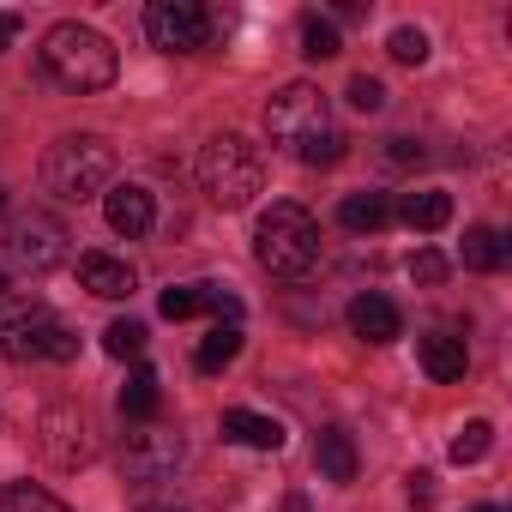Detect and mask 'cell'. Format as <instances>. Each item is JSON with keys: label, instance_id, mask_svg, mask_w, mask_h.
<instances>
[{"label": "cell", "instance_id": "cell-1", "mask_svg": "<svg viewBox=\"0 0 512 512\" xmlns=\"http://www.w3.org/2000/svg\"><path fill=\"white\" fill-rule=\"evenodd\" d=\"M266 133H272L278 145H290L308 169L344 163V133L332 127V103H326V91L308 85V79L284 85V91L266 103Z\"/></svg>", "mask_w": 512, "mask_h": 512}, {"label": "cell", "instance_id": "cell-2", "mask_svg": "<svg viewBox=\"0 0 512 512\" xmlns=\"http://www.w3.org/2000/svg\"><path fill=\"white\" fill-rule=\"evenodd\" d=\"M37 61H43V73H49L61 91H79V97L109 91V85H115V73H121L115 43H109L103 31H91V25H73V19H67V25H55V31L43 37Z\"/></svg>", "mask_w": 512, "mask_h": 512}, {"label": "cell", "instance_id": "cell-3", "mask_svg": "<svg viewBox=\"0 0 512 512\" xmlns=\"http://www.w3.org/2000/svg\"><path fill=\"white\" fill-rule=\"evenodd\" d=\"M253 260H260L272 278H308L320 266V223L296 199H278L272 211H260V229H253Z\"/></svg>", "mask_w": 512, "mask_h": 512}, {"label": "cell", "instance_id": "cell-4", "mask_svg": "<svg viewBox=\"0 0 512 512\" xmlns=\"http://www.w3.org/2000/svg\"><path fill=\"white\" fill-rule=\"evenodd\" d=\"M109 175H115V145L103 133H61L43 151V187L67 205L109 193Z\"/></svg>", "mask_w": 512, "mask_h": 512}, {"label": "cell", "instance_id": "cell-5", "mask_svg": "<svg viewBox=\"0 0 512 512\" xmlns=\"http://www.w3.org/2000/svg\"><path fill=\"white\" fill-rule=\"evenodd\" d=\"M73 326L43 302H0V362H73Z\"/></svg>", "mask_w": 512, "mask_h": 512}, {"label": "cell", "instance_id": "cell-6", "mask_svg": "<svg viewBox=\"0 0 512 512\" xmlns=\"http://www.w3.org/2000/svg\"><path fill=\"white\" fill-rule=\"evenodd\" d=\"M199 187H205L211 205L241 211L253 193L266 187V157H260V145H247L241 133H217V139L199 151Z\"/></svg>", "mask_w": 512, "mask_h": 512}, {"label": "cell", "instance_id": "cell-7", "mask_svg": "<svg viewBox=\"0 0 512 512\" xmlns=\"http://www.w3.org/2000/svg\"><path fill=\"white\" fill-rule=\"evenodd\" d=\"M217 31H223V19L205 13L199 0H157V7H145V37L163 55H199Z\"/></svg>", "mask_w": 512, "mask_h": 512}, {"label": "cell", "instance_id": "cell-8", "mask_svg": "<svg viewBox=\"0 0 512 512\" xmlns=\"http://www.w3.org/2000/svg\"><path fill=\"white\" fill-rule=\"evenodd\" d=\"M7 260L19 266V272H55L61 260H67V223L61 217H49V211H25V217H13L7 223Z\"/></svg>", "mask_w": 512, "mask_h": 512}, {"label": "cell", "instance_id": "cell-9", "mask_svg": "<svg viewBox=\"0 0 512 512\" xmlns=\"http://www.w3.org/2000/svg\"><path fill=\"white\" fill-rule=\"evenodd\" d=\"M181 458H187V440H181L175 428H139V434H127V446H121V470H127L133 488L169 482V476L181 470Z\"/></svg>", "mask_w": 512, "mask_h": 512}, {"label": "cell", "instance_id": "cell-10", "mask_svg": "<svg viewBox=\"0 0 512 512\" xmlns=\"http://www.w3.org/2000/svg\"><path fill=\"white\" fill-rule=\"evenodd\" d=\"M37 440H43L49 464H61V470H79V464L97 458V422L73 404H49L43 422H37Z\"/></svg>", "mask_w": 512, "mask_h": 512}, {"label": "cell", "instance_id": "cell-11", "mask_svg": "<svg viewBox=\"0 0 512 512\" xmlns=\"http://www.w3.org/2000/svg\"><path fill=\"white\" fill-rule=\"evenodd\" d=\"M103 217H109V229H115V235L139 241V235H151L157 205H151V193H145L139 181H121V187H109V193H103Z\"/></svg>", "mask_w": 512, "mask_h": 512}, {"label": "cell", "instance_id": "cell-12", "mask_svg": "<svg viewBox=\"0 0 512 512\" xmlns=\"http://www.w3.org/2000/svg\"><path fill=\"white\" fill-rule=\"evenodd\" d=\"M350 332H356L362 344H398V338H404V314H398L386 296L368 290V296L350 302Z\"/></svg>", "mask_w": 512, "mask_h": 512}, {"label": "cell", "instance_id": "cell-13", "mask_svg": "<svg viewBox=\"0 0 512 512\" xmlns=\"http://www.w3.org/2000/svg\"><path fill=\"white\" fill-rule=\"evenodd\" d=\"M79 284L91 290V296H103V302H121V296H133V266L127 260H115V253H85L79 260Z\"/></svg>", "mask_w": 512, "mask_h": 512}, {"label": "cell", "instance_id": "cell-14", "mask_svg": "<svg viewBox=\"0 0 512 512\" xmlns=\"http://www.w3.org/2000/svg\"><path fill=\"white\" fill-rule=\"evenodd\" d=\"M416 356H422V374L440 380V386L464 380V368H470V350H464V338H452V332H428V338L416 344Z\"/></svg>", "mask_w": 512, "mask_h": 512}, {"label": "cell", "instance_id": "cell-15", "mask_svg": "<svg viewBox=\"0 0 512 512\" xmlns=\"http://www.w3.org/2000/svg\"><path fill=\"white\" fill-rule=\"evenodd\" d=\"M223 440L253 446V452H278L284 446V422L260 416V410H223Z\"/></svg>", "mask_w": 512, "mask_h": 512}, {"label": "cell", "instance_id": "cell-16", "mask_svg": "<svg viewBox=\"0 0 512 512\" xmlns=\"http://www.w3.org/2000/svg\"><path fill=\"white\" fill-rule=\"evenodd\" d=\"M314 464H320V476H326V482L350 488V482H356V470H362V452H356V440H350L344 428H326V434H320V446H314Z\"/></svg>", "mask_w": 512, "mask_h": 512}, {"label": "cell", "instance_id": "cell-17", "mask_svg": "<svg viewBox=\"0 0 512 512\" xmlns=\"http://www.w3.org/2000/svg\"><path fill=\"white\" fill-rule=\"evenodd\" d=\"M392 217H398V205H392L386 193H350V199L338 205V223L356 229V235H380Z\"/></svg>", "mask_w": 512, "mask_h": 512}, {"label": "cell", "instance_id": "cell-18", "mask_svg": "<svg viewBox=\"0 0 512 512\" xmlns=\"http://www.w3.org/2000/svg\"><path fill=\"white\" fill-rule=\"evenodd\" d=\"M506 260H512V241H506L494 223L464 229V266H470V272H500Z\"/></svg>", "mask_w": 512, "mask_h": 512}, {"label": "cell", "instance_id": "cell-19", "mask_svg": "<svg viewBox=\"0 0 512 512\" xmlns=\"http://www.w3.org/2000/svg\"><path fill=\"white\" fill-rule=\"evenodd\" d=\"M235 356H241V326H211L205 344L193 350V368H199V374H223Z\"/></svg>", "mask_w": 512, "mask_h": 512}, {"label": "cell", "instance_id": "cell-20", "mask_svg": "<svg viewBox=\"0 0 512 512\" xmlns=\"http://www.w3.org/2000/svg\"><path fill=\"white\" fill-rule=\"evenodd\" d=\"M157 404H163V386H157V374H151V368H133V374H127V386H121V416H133V422H151V416H157Z\"/></svg>", "mask_w": 512, "mask_h": 512}, {"label": "cell", "instance_id": "cell-21", "mask_svg": "<svg viewBox=\"0 0 512 512\" xmlns=\"http://www.w3.org/2000/svg\"><path fill=\"white\" fill-rule=\"evenodd\" d=\"M398 217H404L410 229H446V223H452V193H404Z\"/></svg>", "mask_w": 512, "mask_h": 512}, {"label": "cell", "instance_id": "cell-22", "mask_svg": "<svg viewBox=\"0 0 512 512\" xmlns=\"http://www.w3.org/2000/svg\"><path fill=\"white\" fill-rule=\"evenodd\" d=\"M0 512H73V506L55 500V494L37 488V482H7V488H0Z\"/></svg>", "mask_w": 512, "mask_h": 512}, {"label": "cell", "instance_id": "cell-23", "mask_svg": "<svg viewBox=\"0 0 512 512\" xmlns=\"http://www.w3.org/2000/svg\"><path fill=\"white\" fill-rule=\"evenodd\" d=\"M338 49H344V43H338V25L320 19V13H308V19H302V55H308V61H332Z\"/></svg>", "mask_w": 512, "mask_h": 512}, {"label": "cell", "instance_id": "cell-24", "mask_svg": "<svg viewBox=\"0 0 512 512\" xmlns=\"http://www.w3.org/2000/svg\"><path fill=\"white\" fill-rule=\"evenodd\" d=\"M163 320H193V314H205V284H175V290H163Z\"/></svg>", "mask_w": 512, "mask_h": 512}, {"label": "cell", "instance_id": "cell-25", "mask_svg": "<svg viewBox=\"0 0 512 512\" xmlns=\"http://www.w3.org/2000/svg\"><path fill=\"white\" fill-rule=\"evenodd\" d=\"M103 350H109L115 362H133V356L145 350V326H139V320H115V326L103 332Z\"/></svg>", "mask_w": 512, "mask_h": 512}, {"label": "cell", "instance_id": "cell-26", "mask_svg": "<svg viewBox=\"0 0 512 512\" xmlns=\"http://www.w3.org/2000/svg\"><path fill=\"white\" fill-rule=\"evenodd\" d=\"M488 446H494V428L476 416V422H464V428H458V440H452V464H476Z\"/></svg>", "mask_w": 512, "mask_h": 512}, {"label": "cell", "instance_id": "cell-27", "mask_svg": "<svg viewBox=\"0 0 512 512\" xmlns=\"http://www.w3.org/2000/svg\"><path fill=\"white\" fill-rule=\"evenodd\" d=\"M386 55H392V61H404V67H422V61H428V37H422L416 25H404V31H392V37H386Z\"/></svg>", "mask_w": 512, "mask_h": 512}, {"label": "cell", "instance_id": "cell-28", "mask_svg": "<svg viewBox=\"0 0 512 512\" xmlns=\"http://www.w3.org/2000/svg\"><path fill=\"white\" fill-rule=\"evenodd\" d=\"M344 97H350V109H356V115H380V109H386V85H380V79H368V73H356Z\"/></svg>", "mask_w": 512, "mask_h": 512}, {"label": "cell", "instance_id": "cell-29", "mask_svg": "<svg viewBox=\"0 0 512 512\" xmlns=\"http://www.w3.org/2000/svg\"><path fill=\"white\" fill-rule=\"evenodd\" d=\"M446 253H434V247H422V253H410V278L416 284H446Z\"/></svg>", "mask_w": 512, "mask_h": 512}, {"label": "cell", "instance_id": "cell-30", "mask_svg": "<svg viewBox=\"0 0 512 512\" xmlns=\"http://www.w3.org/2000/svg\"><path fill=\"white\" fill-rule=\"evenodd\" d=\"M386 163L392 169H410V163H422V145L416 139H386Z\"/></svg>", "mask_w": 512, "mask_h": 512}, {"label": "cell", "instance_id": "cell-31", "mask_svg": "<svg viewBox=\"0 0 512 512\" xmlns=\"http://www.w3.org/2000/svg\"><path fill=\"white\" fill-rule=\"evenodd\" d=\"M410 506H416V512H428V506H434V476H428V470H416V476H410Z\"/></svg>", "mask_w": 512, "mask_h": 512}, {"label": "cell", "instance_id": "cell-32", "mask_svg": "<svg viewBox=\"0 0 512 512\" xmlns=\"http://www.w3.org/2000/svg\"><path fill=\"white\" fill-rule=\"evenodd\" d=\"M19 31H25V19L0 7V49H13V37H19Z\"/></svg>", "mask_w": 512, "mask_h": 512}, {"label": "cell", "instance_id": "cell-33", "mask_svg": "<svg viewBox=\"0 0 512 512\" xmlns=\"http://www.w3.org/2000/svg\"><path fill=\"white\" fill-rule=\"evenodd\" d=\"M284 512H308V500H302V494H290V500H284Z\"/></svg>", "mask_w": 512, "mask_h": 512}, {"label": "cell", "instance_id": "cell-34", "mask_svg": "<svg viewBox=\"0 0 512 512\" xmlns=\"http://www.w3.org/2000/svg\"><path fill=\"white\" fill-rule=\"evenodd\" d=\"M145 512H181V506H145Z\"/></svg>", "mask_w": 512, "mask_h": 512}, {"label": "cell", "instance_id": "cell-35", "mask_svg": "<svg viewBox=\"0 0 512 512\" xmlns=\"http://www.w3.org/2000/svg\"><path fill=\"white\" fill-rule=\"evenodd\" d=\"M0 217H7V187H0Z\"/></svg>", "mask_w": 512, "mask_h": 512}, {"label": "cell", "instance_id": "cell-36", "mask_svg": "<svg viewBox=\"0 0 512 512\" xmlns=\"http://www.w3.org/2000/svg\"><path fill=\"white\" fill-rule=\"evenodd\" d=\"M476 512H506V506H476Z\"/></svg>", "mask_w": 512, "mask_h": 512}, {"label": "cell", "instance_id": "cell-37", "mask_svg": "<svg viewBox=\"0 0 512 512\" xmlns=\"http://www.w3.org/2000/svg\"><path fill=\"white\" fill-rule=\"evenodd\" d=\"M0 296H7V272H0Z\"/></svg>", "mask_w": 512, "mask_h": 512}]
</instances>
